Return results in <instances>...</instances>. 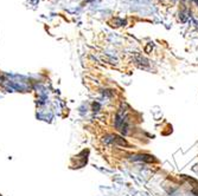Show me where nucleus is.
Instances as JSON below:
<instances>
[{
    "label": "nucleus",
    "mask_w": 198,
    "mask_h": 196,
    "mask_svg": "<svg viewBox=\"0 0 198 196\" xmlns=\"http://www.w3.org/2000/svg\"><path fill=\"white\" fill-rule=\"evenodd\" d=\"M133 160L134 161H144V162H148V163L157 162V160L153 156H151V155H138V156H134Z\"/></svg>",
    "instance_id": "nucleus-1"
},
{
    "label": "nucleus",
    "mask_w": 198,
    "mask_h": 196,
    "mask_svg": "<svg viewBox=\"0 0 198 196\" xmlns=\"http://www.w3.org/2000/svg\"><path fill=\"white\" fill-rule=\"evenodd\" d=\"M110 138H107L106 141L107 142H112V143H115V144H119V145H127V142L124 139V138H121V137H119V136H109Z\"/></svg>",
    "instance_id": "nucleus-2"
},
{
    "label": "nucleus",
    "mask_w": 198,
    "mask_h": 196,
    "mask_svg": "<svg viewBox=\"0 0 198 196\" xmlns=\"http://www.w3.org/2000/svg\"><path fill=\"white\" fill-rule=\"evenodd\" d=\"M136 59H138V62H139V64H140V65H144V66L148 65V60H147V59H145L144 57H141L140 55H136Z\"/></svg>",
    "instance_id": "nucleus-3"
},
{
    "label": "nucleus",
    "mask_w": 198,
    "mask_h": 196,
    "mask_svg": "<svg viewBox=\"0 0 198 196\" xmlns=\"http://www.w3.org/2000/svg\"><path fill=\"white\" fill-rule=\"evenodd\" d=\"M194 1H195V2H196V4L198 5V0H194Z\"/></svg>",
    "instance_id": "nucleus-4"
}]
</instances>
